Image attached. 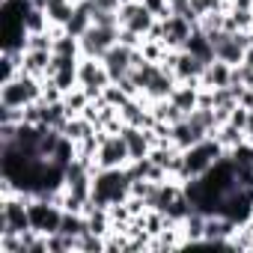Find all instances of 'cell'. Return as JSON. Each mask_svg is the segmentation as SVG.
<instances>
[{"instance_id": "2e32d148", "label": "cell", "mask_w": 253, "mask_h": 253, "mask_svg": "<svg viewBox=\"0 0 253 253\" xmlns=\"http://www.w3.org/2000/svg\"><path fill=\"white\" fill-rule=\"evenodd\" d=\"M92 27V15H89V9H86V3H78L75 6V12H72V18H69V24L63 27L66 33H72V36H84L86 30Z\"/></svg>"}, {"instance_id": "7402d4cb", "label": "cell", "mask_w": 253, "mask_h": 253, "mask_svg": "<svg viewBox=\"0 0 253 253\" xmlns=\"http://www.w3.org/2000/svg\"><path fill=\"white\" fill-rule=\"evenodd\" d=\"M244 140L253 143V113H250V122H247V128H244Z\"/></svg>"}, {"instance_id": "4fadbf2b", "label": "cell", "mask_w": 253, "mask_h": 253, "mask_svg": "<svg viewBox=\"0 0 253 253\" xmlns=\"http://www.w3.org/2000/svg\"><path fill=\"white\" fill-rule=\"evenodd\" d=\"M51 60H54V51H24V69L21 72L45 81L51 72Z\"/></svg>"}, {"instance_id": "44dd1931", "label": "cell", "mask_w": 253, "mask_h": 253, "mask_svg": "<svg viewBox=\"0 0 253 253\" xmlns=\"http://www.w3.org/2000/svg\"><path fill=\"white\" fill-rule=\"evenodd\" d=\"M250 113H253L250 107H244V104H238V107H235V110L229 113V119H226V122H232V125H238V128L244 131V128H247V122H250Z\"/></svg>"}, {"instance_id": "3957f363", "label": "cell", "mask_w": 253, "mask_h": 253, "mask_svg": "<svg viewBox=\"0 0 253 253\" xmlns=\"http://www.w3.org/2000/svg\"><path fill=\"white\" fill-rule=\"evenodd\" d=\"M42 89H45V81H42V78H33V75L21 72L18 78L0 84V104L27 107V104H33V101H42Z\"/></svg>"}, {"instance_id": "d6986e66", "label": "cell", "mask_w": 253, "mask_h": 253, "mask_svg": "<svg viewBox=\"0 0 253 253\" xmlns=\"http://www.w3.org/2000/svg\"><path fill=\"white\" fill-rule=\"evenodd\" d=\"M78 253H104V235L86 229L84 235H78Z\"/></svg>"}, {"instance_id": "9a60e30c", "label": "cell", "mask_w": 253, "mask_h": 253, "mask_svg": "<svg viewBox=\"0 0 253 253\" xmlns=\"http://www.w3.org/2000/svg\"><path fill=\"white\" fill-rule=\"evenodd\" d=\"M170 101H173L179 110L191 113V110H197V107H200V86H197V84H179V86L173 89Z\"/></svg>"}, {"instance_id": "6da1fadb", "label": "cell", "mask_w": 253, "mask_h": 253, "mask_svg": "<svg viewBox=\"0 0 253 253\" xmlns=\"http://www.w3.org/2000/svg\"><path fill=\"white\" fill-rule=\"evenodd\" d=\"M131 197V176L125 167H113V170H98L92 176V206L98 209H110L119 206Z\"/></svg>"}, {"instance_id": "5bb4252c", "label": "cell", "mask_w": 253, "mask_h": 253, "mask_svg": "<svg viewBox=\"0 0 253 253\" xmlns=\"http://www.w3.org/2000/svg\"><path fill=\"white\" fill-rule=\"evenodd\" d=\"M185 51L194 54V57H200L203 63H211V60H214V45H211V39L206 36V30H200V27H197V30L191 33V39L185 42Z\"/></svg>"}, {"instance_id": "277c9868", "label": "cell", "mask_w": 253, "mask_h": 253, "mask_svg": "<svg viewBox=\"0 0 253 253\" xmlns=\"http://www.w3.org/2000/svg\"><path fill=\"white\" fill-rule=\"evenodd\" d=\"M27 211H30V229L33 232H39V235L60 232V223H63V206L60 203H51L45 197H30Z\"/></svg>"}, {"instance_id": "ffe728a7", "label": "cell", "mask_w": 253, "mask_h": 253, "mask_svg": "<svg viewBox=\"0 0 253 253\" xmlns=\"http://www.w3.org/2000/svg\"><path fill=\"white\" fill-rule=\"evenodd\" d=\"M54 30H42V33H30L27 36V51H54Z\"/></svg>"}, {"instance_id": "52a82bcc", "label": "cell", "mask_w": 253, "mask_h": 253, "mask_svg": "<svg viewBox=\"0 0 253 253\" xmlns=\"http://www.w3.org/2000/svg\"><path fill=\"white\" fill-rule=\"evenodd\" d=\"M78 81H81V86L86 89V95L92 101H98L101 92H104V86L113 84L107 66L101 60H95V57H81V63H78Z\"/></svg>"}, {"instance_id": "7a4b0ae2", "label": "cell", "mask_w": 253, "mask_h": 253, "mask_svg": "<svg viewBox=\"0 0 253 253\" xmlns=\"http://www.w3.org/2000/svg\"><path fill=\"white\" fill-rule=\"evenodd\" d=\"M223 155H226V149L220 146V140H217L214 134H209V137H203L200 143L188 146V149L182 152V185H185L188 179L206 176Z\"/></svg>"}, {"instance_id": "30bf717a", "label": "cell", "mask_w": 253, "mask_h": 253, "mask_svg": "<svg viewBox=\"0 0 253 253\" xmlns=\"http://www.w3.org/2000/svg\"><path fill=\"white\" fill-rule=\"evenodd\" d=\"M194 30H197V24H191L185 15H176V12H173V15L164 18V45H167L170 51H182Z\"/></svg>"}, {"instance_id": "8fae6325", "label": "cell", "mask_w": 253, "mask_h": 253, "mask_svg": "<svg viewBox=\"0 0 253 253\" xmlns=\"http://www.w3.org/2000/svg\"><path fill=\"white\" fill-rule=\"evenodd\" d=\"M122 137H125V143H128L131 161H137V158H149V152H152V146H155L152 128H137V125H125V128H122Z\"/></svg>"}, {"instance_id": "ba28073f", "label": "cell", "mask_w": 253, "mask_h": 253, "mask_svg": "<svg viewBox=\"0 0 253 253\" xmlns=\"http://www.w3.org/2000/svg\"><path fill=\"white\" fill-rule=\"evenodd\" d=\"M116 42H119V27H98V24H92V27L81 36V57H95V60H101Z\"/></svg>"}, {"instance_id": "e0dca14e", "label": "cell", "mask_w": 253, "mask_h": 253, "mask_svg": "<svg viewBox=\"0 0 253 253\" xmlns=\"http://www.w3.org/2000/svg\"><path fill=\"white\" fill-rule=\"evenodd\" d=\"M214 137H217L220 146L229 152L232 146H238V143L244 140V131L238 128V125H232V122H220V125H217V131H214Z\"/></svg>"}, {"instance_id": "9c48e42d", "label": "cell", "mask_w": 253, "mask_h": 253, "mask_svg": "<svg viewBox=\"0 0 253 253\" xmlns=\"http://www.w3.org/2000/svg\"><path fill=\"white\" fill-rule=\"evenodd\" d=\"M119 27H125V30H134L137 36H149V30L155 27V15L143 6V0H131V3H122L119 6Z\"/></svg>"}, {"instance_id": "8992f818", "label": "cell", "mask_w": 253, "mask_h": 253, "mask_svg": "<svg viewBox=\"0 0 253 253\" xmlns=\"http://www.w3.org/2000/svg\"><path fill=\"white\" fill-rule=\"evenodd\" d=\"M128 161H131V152H128V143H125L122 131H119V134H107V131H101V143H98V155H95L98 170L128 167Z\"/></svg>"}, {"instance_id": "5b68a950", "label": "cell", "mask_w": 253, "mask_h": 253, "mask_svg": "<svg viewBox=\"0 0 253 253\" xmlns=\"http://www.w3.org/2000/svg\"><path fill=\"white\" fill-rule=\"evenodd\" d=\"M146 57L140 54V48H128V45H122V42H116L104 57H101V63L107 66V72H110V81L116 84V81H122V78H128L131 75V69L134 66H140Z\"/></svg>"}, {"instance_id": "ac0fdd59", "label": "cell", "mask_w": 253, "mask_h": 253, "mask_svg": "<svg viewBox=\"0 0 253 253\" xmlns=\"http://www.w3.org/2000/svg\"><path fill=\"white\" fill-rule=\"evenodd\" d=\"M101 101H104V104H110V107H116V110H122L125 104L131 101V95L125 92L119 84H107V86H104V92H101Z\"/></svg>"}, {"instance_id": "7c38bea8", "label": "cell", "mask_w": 253, "mask_h": 253, "mask_svg": "<svg viewBox=\"0 0 253 253\" xmlns=\"http://www.w3.org/2000/svg\"><path fill=\"white\" fill-rule=\"evenodd\" d=\"M200 86L206 89H223V86H232V66L223 63V60H211L200 78Z\"/></svg>"}]
</instances>
